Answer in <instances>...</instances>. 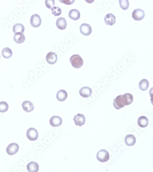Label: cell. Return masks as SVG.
Instances as JSON below:
<instances>
[{
	"instance_id": "cell-27",
	"label": "cell",
	"mask_w": 153,
	"mask_h": 172,
	"mask_svg": "<svg viewBox=\"0 0 153 172\" xmlns=\"http://www.w3.org/2000/svg\"><path fill=\"white\" fill-rule=\"evenodd\" d=\"M9 106L7 102L5 101L0 102V112L5 113L7 112Z\"/></svg>"
},
{
	"instance_id": "cell-13",
	"label": "cell",
	"mask_w": 153,
	"mask_h": 172,
	"mask_svg": "<svg viewBox=\"0 0 153 172\" xmlns=\"http://www.w3.org/2000/svg\"><path fill=\"white\" fill-rule=\"evenodd\" d=\"M122 95H119L114 100L113 106H114L115 108L117 110H119L125 107V105L123 104V102L122 101Z\"/></svg>"
},
{
	"instance_id": "cell-23",
	"label": "cell",
	"mask_w": 153,
	"mask_h": 172,
	"mask_svg": "<svg viewBox=\"0 0 153 172\" xmlns=\"http://www.w3.org/2000/svg\"><path fill=\"white\" fill-rule=\"evenodd\" d=\"M13 31L14 33H23L24 31L25 28L24 25L22 24H16L13 26Z\"/></svg>"
},
{
	"instance_id": "cell-7",
	"label": "cell",
	"mask_w": 153,
	"mask_h": 172,
	"mask_svg": "<svg viewBox=\"0 0 153 172\" xmlns=\"http://www.w3.org/2000/svg\"><path fill=\"white\" fill-rule=\"evenodd\" d=\"M80 31L81 33L85 36H89L91 34L92 28L90 25L88 24H82L80 27Z\"/></svg>"
},
{
	"instance_id": "cell-29",
	"label": "cell",
	"mask_w": 153,
	"mask_h": 172,
	"mask_svg": "<svg viewBox=\"0 0 153 172\" xmlns=\"http://www.w3.org/2000/svg\"><path fill=\"white\" fill-rule=\"evenodd\" d=\"M45 6L50 9H51L55 6V2L54 0H47L45 1Z\"/></svg>"
},
{
	"instance_id": "cell-14",
	"label": "cell",
	"mask_w": 153,
	"mask_h": 172,
	"mask_svg": "<svg viewBox=\"0 0 153 172\" xmlns=\"http://www.w3.org/2000/svg\"><path fill=\"white\" fill-rule=\"evenodd\" d=\"M22 108L24 111L27 113L32 112L34 109V106L31 101H26L22 103Z\"/></svg>"
},
{
	"instance_id": "cell-10",
	"label": "cell",
	"mask_w": 153,
	"mask_h": 172,
	"mask_svg": "<svg viewBox=\"0 0 153 172\" xmlns=\"http://www.w3.org/2000/svg\"><path fill=\"white\" fill-rule=\"evenodd\" d=\"M62 118L57 116H53L50 120V123L52 127H58L62 124Z\"/></svg>"
},
{
	"instance_id": "cell-19",
	"label": "cell",
	"mask_w": 153,
	"mask_h": 172,
	"mask_svg": "<svg viewBox=\"0 0 153 172\" xmlns=\"http://www.w3.org/2000/svg\"><path fill=\"white\" fill-rule=\"evenodd\" d=\"M27 168L28 172H37L39 171V165L36 162H31L28 164Z\"/></svg>"
},
{
	"instance_id": "cell-4",
	"label": "cell",
	"mask_w": 153,
	"mask_h": 172,
	"mask_svg": "<svg viewBox=\"0 0 153 172\" xmlns=\"http://www.w3.org/2000/svg\"><path fill=\"white\" fill-rule=\"evenodd\" d=\"M145 12L143 10L137 9L132 13V17L136 21H140L145 18Z\"/></svg>"
},
{
	"instance_id": "cell-22",
	"label": "cell",
	"mask_w": 153,
	"mask_h": 172,
	"mask_svg": "<svg viewBox=\"0 0 153 172\" xmlns=\"http://www.w3.org/2000/svg\"><path fill=\"white\" fill-rule=\"evenodd\" d=\"M138 124L141 128L146 127L148 124V119L146 117H140L138 120Z\"/></svg>"
},
{
	"instance_id": "cell-20",
	"label": "cell",
	"mask_w": 153,
	"mask_h": 172,
	"mask_svg": "<svg viewBox=\"0 0 153 172\" xmlns=\"http://www.w3.org/2000/svg\"><path fill=\"white\" fill-rule=\"evenodd\" d=\"M125 142L127 146H133L136 143V138L132 134H129L125 137Z\"/></svg>"
},
{
	"instance_id": "cell-28",
	"label": "cell",
	"mask_w": 153,
	"mask_h": 172,
	"mask_svg": "<svg viewBox=\"0 0 153 172\" xmlns=\"http://www.w3.org/2000/svg\"><path fill=\"white\" fill-rule=\"evenodd\" d=\"M52 13L55 16H58L62 13V10L58 7H54L51 9Z\"/></svg>"
},
{
	"instance_id": "cell-18",
	"label": "cell",
	"mask_w": 153,
	"mask_h": 172,
	"mask_svg": "<svg viewBox=\"0 0 153 172\" xmlns=\"http://www.w3.org/2000/svg\"><path fill=\"white\" fill-rule=\"evenodd\" d=\"M67 93L66 91L64 90H60L57 93V99L60 101H65L67 98Z\"/></svg>"
},
{
	"instance_id": "cell-8",
	"label": "cell",
	"mask_w": 153,
	"mask_h": 172,
	"mask_svg": "<svg viewBox=\"0 0 153 172\" xmlns=\"http://www.w3.org/2000/svg\"><path fill=\"white\" fill-rule=\"evenodd\" d=\"M73 120L76 125L80 127L85 124V117L84 115L79 114L75 116Z\"/></svg>"
},
{
	"instance_id": "cell-3",
	"label": "cell",
	"mask_w": 153,
	"mask_h": 172,
	"mask_svg": "<svg viewBox=\"0 0 153 172\" xmlns=\"http://www.w3.org/2000/svg\"><path fill=\"white\" fill-rule=\"evenodd\" d=\"M26 135L28 140L31 141H35L39 137V134L36 129L31 128L28 130Z\"/></svg>"
},
{
	"instance_id": "cell-25",
	"label": "cell",
	"mask_w": 153,
	"mask_h": 172,
	"mask_svg": "<svg viewBox=\"0 0 153 172\" xmlns=\"http://www.w3.org/2000/svg\"><path fill=\"white\" fill-rule=\"evenodd\" d=\"M2 56L5 58H9L12 55V51L10 48H5L2 50Z\"/></svg>"
},
{
	"instance_id": "cell-12",
	"label": "cell",
	"mask_w": 153,
	"mask_h": 172,
	"mask_svg": "<svg viewBox=\"0 0 153 172\" xmlns=\"http://www.w3.org/2000/svg\"><path fill=\"white\" fill-rule=\"evenodd\" d=\"M104 20L106 25L112 26L115 24L116 18L112 13H108L105 16Z\"/></svg>"
},
{
	"instance_id": "cell-5",
	"label": "cell",
	"mask_w": 153,
	"mask_h": 172,
	"mask_svg": "<svg viewBox=\"0 0 153 172\" xmlns=\"http://www.w3.org/2000/svg\"><path fill=\"white\" fill-rule=\"evenodd\" d=\"M19 146L17 144L15 143H12L9 144L6 149L7 153L9 155H15L17 153L19 150Z\"/></svg>"
},
{
	"instance_id": "cell-32",
	"label": "cell",
	"mask_w": 153,
	"mask_h": 172,
	"mask_svg": "<svg viewBox=\"0 0 153 172\" xmlns=\"http://www.w3.org/2000/svg\"><path fill=\"white\" fill-rule=\"evenodd\" d=\"M150 101H151V103L153 105V98H151V100Z\"/></svg>"
},
{
	"instance_id": "cell-30",
	"label": "cell",
	"mask_w": 153,
	"mask_h": 172,
	"mask_svg": "<svg viewBox=\"0 0 153 172\" xmlns=\"http://www.w3.org/2000/svg\"><path fill=\"white\" fill-rule=\"evenodd\" d=\"M60 2L63 3L66 5H71L75 1H71V0H64V1H60Z\"/></svg>"
},
{
	"instance_id": "cell-24",
	"label": "cell",
	"mask_w": 153,
	"mask_h": 172,
	"mask_svg": "<svg viewBox=\"0 0 153 172\" xmlns=\"http://www.w3.org/2000/svg\"><path fill=\"white\" fill-rule=\"evenodd\" d=\"M149 82L146 79H143L139 83V88L141 91H145L148 89Z\"/></svg>"
},
{
	"instance_id": "cell-26",
	"label": "cell",
	"mask_w": 153,
	"mask_h": 172,
	"mask_svg": "<svg viewBox=\"0 0 153 172\" xmlns=\"http://www.w3.org/2000/svg\"><path fill=\"white\" fill-rule=\"evenodd\" d=\"M120 7L122 9L126 10L129 8V3L128 0H120L119 1Z\"/></svg>"
},
{
	"instance_id": "cell-16",
	"label": "cell",
	"mask_w": 153,
	"mask_h": 172,
	"mask_svg": "<svg viewBox=\"0 0 153 172\" xmlns=\"http://www.w3.org/2000/svg\"><path fill=\"white\" fill-rule=\"evenodd\" d=\"M56 25L59 29L60 30H64L67 26L66 20L64 18H60L57 19Z\"/></svg>"
},
{
	"instance_id": "cell-1",
	"label": "cell",
	"mask_w": 153,
	"mask_h": 172,
	"mask_svg": "<svg viewBox=\"0 0 153 172\" xmlns=\"http://www.w3.org/2000/svg\"><path fill=\"white\" fill-rule=\"evenodd\" d=\"M70 61L73 67L76 68H80L83 64V61L80 56L78 54H75L71 56Z\"/></svg>"
},
{
	"instance_id": "cell-9",
	"label": "cell",
	"mask_w": 153,
	"mask_h": 172,
	"mask_svg": "<svg viewBox=\"0 0 153 172\" xmlns=\"http://www.w3.org/2000/svg\"><path fill=\"white\" fill-rule=\"evenodd\" d=\"M122 101L125 106L130 105L133 101V96L130 93H125L122 95Z\"/></svg>"
},
{
	"instance_id": "cell-2",
	"label": "cell",
	"mask_w": 153,
	"mask_h": 172,
	"mask_svg": "<svg viewBox=\"0 0 153 172\" xmlns=\"http://www.w3.org/2000/svg\"><path fill=\"white\" fill-rule=\"evenodd\" d=\"M110 155L106 150H101L97 154V159L99 162L105 163L109 160Z\"/></svg>"
},
{
	"instance_id": "cell-6",
	"label": "cell",
	"mask_w": 153,
	"mask_h": 172,
	"mask_svg": "<svg viewBox=\"0 0 153 172\" xmlns=\"http://www.w3.org/2000/svg\"><path fill=\"white\" fill-rule=\"evenodd\" d=\"M41 17L38 14H34L30 18V24L34 28H38L41 24Z\"/></svg>"
},
{
	"instance_id": "cell-17",
	"label": "cell",
	"mask_w": 153,
	"mask_h": 172,
	"mask_svg": "<svg viewBox=\"0 0 153 172\" xmlns=\"http://www.w3.org/2000/svg\"><path fill=\"white\" fill-rule=\"evenodd\" d=\"M68 16L69 18H71L72 20L76 21L79 20L80 18V13L78 10L73 9L69 12Z\"/></svg>"
},
{
	"instance_id": "cell-11",
	"label": "cell",
	"mask_w": 153,
	"mask_h": 172,
	"mask_svg": "<svg viewBox=\"0 0 153 172\" xmlns=\"http://www.w3.org/2000/svg\"><path fill=\"white\" fill-rule=\"evenodd\" d=\"M46 60L49 64H54L57 61V56L55 52H49L46 57Z\"/></svg>"
},
{
	"instance_id": "cell-31",
	"label": "cell",
	"mask_w": 153,
	"mask_h": 172,
	"mask_svg": "<svg viewBox=\"0 0 153 172\" xmlns=\"http://www.w3.org/2000/svg\"><path fill=\"white\" fill-rule=\"evenodd\" d=\"M149 94L151 97V98H153V87L151 88L149 90Z\"/></svg>"
},
{
	"instance_id": "cell-15",
	"label": "cell",
	"mask_w": 153,
	"mask_h": 172,
	"mask_svg": "<svg viewBox=\"0 0 153 172\" xmlns=\"http://www.w3.org/2000/svg\"><path fill=\"white\" fill-rule=\"evenodd\" d=\"M92 91L89 87H83L81 88L80 91V94L81 97L84 98H88L90 97Z\"/></svg>"
},
{
	"instance_id": "cell-21",
	"label": "cell",
	"mask_w": 153,
	"mask_h": 172,
	"mask_svg": "<svg viewBox=\"0 0 153 172\" xmlns=\"http://www.w3.org/2000/svg\"><path fill=\"white\" fill-rule=\"evenodd\" d=\"M13 39L15 42L18 44H21L24 42L25 36L22 33H17L15 34L13 36Z\"/></svg>"
},
{
	"instance_id": "cell-33",
	"label": "cell",
	"mask_w": 153,
	"mask_h": 172,
	"mask_svg": "<svg viewBox=\"0 0 153 172\" xmlns=\"http://www.w3.org/2000/svg\"><path fill=\"white\" fill-rule=\"evenodd\" d=\"M0 58H1V56H0Z\"/></svg>"
}]
</instances>
